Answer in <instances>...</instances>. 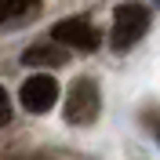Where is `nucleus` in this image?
<instances>
[{
    "label": "nucleus",
    "mask_w": 160,
    "mask_h": 160,
    "mask_svg": "<svg viewBox=\"0 0 160 160\" xmlns=\"http://www.w3.org/2000/svg\"><path fill=\"white\" fill-rule=\"evenodd\" d=\"M40 11V0H0V26H8V22H18L26 15Z\"/></svg>",
    "instance_id": "nucleus-5"
},
{
    "label": "nucleus",
    "mask_w": 160,
    "mask_h": 160,
    "mask_svg": "<svg viewBox=\"0 0 160 160\" xmlns=\"http://www.w3.org/2000/svg\"><path fill=\"white\" fill-rule=\"evenodd\" d=\"M98 109H102V91H98V80L91 77H77L73 88L66 91V120L84 128V124H95L98 120Z\"/></svg>",
    "instance_id": "nucleus-2"
},
{
    "label": "nucleus",
    "mask_w": 160,
    "mask_h": 160,
    "mask_svg": "<svg viewBox=\"0 0 160 160\" xmlns=\"http://www.w3.org/2000/svg\"><path fill=\"white\" fill-rule=\"evenodd\" d=\"M146 29H149V8H146V4H138V0L117 4V11H113V33H109L113 51L124 55L128 48H135V44L146 37Z\"/></svg>",
    "instance_id": "nucleus-1"
},
{
    "label": "nucleus",
    "mask_w": 160,
    "mask_h": 160,
    "mask_svg": "<svg viewBox=\"0 0 160 160\" xmlns=\"http://www.w3.org/2000/svg\"><path fill=\"white\" fill-rule=\"evenodd\" d=\"M8 117H11V98H8V91L0 88V124H8Z\"/></svg>",
    "instance_id": "nucleus-7"
},
{
    "label": "nucleus",
    "mask_w": 160,
    "mask_h": 160,
    "mask_svg": "<svg viewBox=\"0 0 160 160\" xmlns=\"http://www.w3.org/2000/svg\"><path fill=\"white\" fill-rule=\"evenodd\" d=\"M51 37L58 40V44H66V48H77V51H95L98 48V29L91 26L84 15H73V18H62L55 29H51Z\"/></svg>",
    "instance_id": "nucleus-3"
},
{
    "label": "nucleus",
    "mask_w": 160,
    "mask_h": 160,
    "mask_svg": "<svg viewBox=\"0 0 160 160\" xmlns=\"http://www.w3.org/2000/svg\"><path fill=\"white\" fill-rule=\"evenodd\" d=\"M157 8H160V0H157Z\"/></svg>",
    "instance_id": "nucleus-8"
},
{
    "label": "nucleus",
    "mask_w": 160,
    "mask_h": 160,
    "mask_svg": "<svg viewBox=\"0 0 160 160\" xmlns=\"http://www.w3.org/2000/svg\"><path fill=\"white\" fill-rule=\"evenodd\" d=\"M22 62H26V66H62L66 55L55 51V48H48V44H40V48H29V51H26Z\"/></svg>",
    "instance_id": "nucleus-6"
},
{
    "label": "nucleus",
    "mask_w": 160,
    "mask_h": 160,
    "mask_svg": "<svg viewBox=\"0 0 160 160\" xmlns=\"http://www.w3.org/2000/svg\"><path fill=\"white\" fill-rule=\"evenodd\" d=\"M22 106L29 113H48L55 102H58V84H55V77H48V73H33L26 84H22L18 91Z\"/></svg>",
    "instance_id": "nucleus-4"
}]
</instances>
